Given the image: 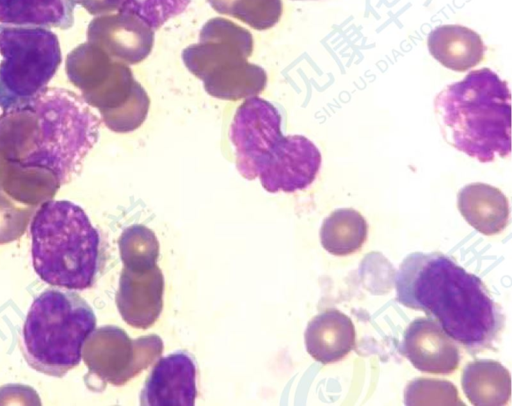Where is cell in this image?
Here are the masks:
<instances>
[{
    "instance_id": "7402d4cb",
    "label": "cell",
    "mask_w": 512,
    "mask_h": 406,
    "mask_svg": "<svg viewBox=\"0 0 512 406\" xmlns=\"http://www.w3.org/2000/svg\"><path fill=\"white\" fill-rule=\"evenodd\" d=\"M191 0H121L119 12L136 16L157 30L168 20L182 14Z\"/></svg>"
},
{
    "instance_id": "e0dca14e",
    "label": "cell",
    "mask_w": 512,
    "mask_h": 406,
    "mask_svg": "<svg viewBox=\"0 0 512 406\" xmlns=\"http://www.w3.org/2000/svg\"><path fill=\"white\" fill-rule=\"evenodd\" d=\"M458 209L475 230L484 235L502 232L509 221V203L500 189L472 183L458 193Z\"/></svg>"
},
{
    "instance_id": "5b68a950",
    "label": "cell",
    "mask_w": 512,
    "mask_h": 406,
    "mask_svg": "<svg viewBox=\"0 0 512 406\" xmlns=\"http://www.w3.org/2000/svg\"><path fill=\"white\" fill-rule=\"evenodd\" d=\"M96 327L90 305L73 290L47 289L32 302L22 329L23 355L34 370L63 377L82 358Z\"/></svg>"
},
{
    "instance_id": "d6986e66",
    "label": "cell",
    "mask_w": 512,
    "mask_h": 406,
    "mask_svg": "<svg viewBox=\"0 0 512 406\" xmlns=\"http://www.w3.org/2000/svg\"><path fill=\"white\" fill-rule=\"evenodd\" d=\"M77 2L78 0H0V23L67 29L74 23Z\"/></svg>"
},
{
    "instance_id": "9a60e30c",
    "label": "cell",
    "mask_w": 512,
    "mask_h": 406,
    "mask_svg": "<svg viewBox=\"0 0 512 406\" xmlns=\"http://www.w3.org/2000/svg\"><path fill=\"white\" fill-rule=\"evenodd\" d=\"M356 333L352 320L335 308L313 317L305 331L308 354L322 364L343 359L355 346Z\"/></svg>"
},
{
    "instance_id": "8fae6325",
    "label": "cell",
    "mask_w": 512,
    "mask_h": 406,
    "mask_svg": "<svg viewBox=\"0 0 512 406\" xmlns=\"http://www.w3.org/2000/svg\"><path fill=\"white\" fill-rule=\"evenodd\" d=\"M321 153L302 135L283 136L258 178L269 193H292L310 186L321 167Z\"/></svg>"
},
{
    "instance_id": "ba28073f",
    "label": "cell",
    "mask_w": 512,
    "mask_h": 406,
    "mask_svg": "<svg viewBox=\"0 0 512 406\" xmlns=\"http://www.w3.org/2000/svg\"><path fill=\"white\" fill-rule=\"evenodd\" d=\"M283 136L276 107L257 96L246 98L237 108L230 127L236 168L242 177L258 178Z\"/></svg>"
},
{
    "instance_id": "7c38bea8",
    "label": "cell",
    "mask_w": 512,
    "mask_h": 406,
    "mask_svg": "<svg viewBox=\"0 0 512 406\" xmlns=\"http://www.w3.org/2000/svg\"><path fill=\"white\" fill-rule=\"evenodd\" d=\"M400 351L421 372L448 375L460 363L455 341L431 318L414 319L403 334Z\"/></svg>"
},
{
    "instance_id": "8992f818",
    "label": "cell",
    "mask_w": 512,
    "mask_h": 406,
    "mask_svg": "<svg viewBox=\"0 0 512 406\" xmlns=\"http://www.w3.org/2000/svg\"><path fill=\"white\" fill-rule=\"evenodd\" d=\"M252 51L247 29L214 19L203 26L199 42L183 50L182 60L209 95L236 101L257 96L267 84L265 70L247 61Z\"/></svg>"
},
{
    "instance_id": "277c9868",
    "label": "cell",
    "mask_w": 512,
    "mask_h": 406,
    "mask_svg": "<svg viewBox=\"0 0 512 406\" xmlns=\"http://www.w3.org/2000/svg\"><path fill=\"white\" fill-rule=\"evenodd\" d=\"M29 107L36 115L38 133L19 164L48 170L59 185L69 183L98 140L100 119L84 100L64 88H47Z\"/></svg>"
},
{
    "instance_id": "5bb4252c",
    "label": "cell",
    "mask_w": 512,
    "mask_h": 406,
    "mask_svg": "<svg viewBox=\"0 0 512 406\" xmlns=\"http://www.w3.org/2000/svg\"><path fill=\"white\" fill-rule=\"evenodd\" d=\"M91 37L108 55L125 64H138L152 51L154 30L134 15L121 13L99 21Z\"/></svg>"
},
{
    "instance_id": "2e32d148",
    "label": "cell",
    "mask_w": 512,
    "mask_h": 406,
    "mask_svg": "<svg viewBox=\"0 0 512 406\" xmlns=\"http://www.w3.org/2000/svg\"><path fill=\"white\" fill-rule=\"evenodd\" d=\"M430 54L444 67L464 72L478 65L486 47L478 33L462 25H441L428 35Z\"/></svg>"
},
{
    "instance_id": "6da1fadb",
    "label": "cell",
    "mask_w": 512,
    "mask_h": 406,
    "mask_svg": "<svg viewBox=\"0 0 512 406\" xmlns=\"http://www.w3.org/2000/svg\"><path fill=\"white\" fill-rule=\"evenodd\" d=\"M396 299L423 311L468 353L492 349L505 325L482 280L441 252H412L395 277Z\"/></svg>"
},
{
    "instance_id": "9c48e42d",
    "label": "cell",
    "mask_w": 512,
    "mask_h": 406,
    "mask_svg": "<svg viewBox=\"0 0 512 406\" xmlns=\"http://www.w3.org/2000/svg\"><path fill=\"white\" fill-rule=\"evenodd\" d=\"M94 81L101 85L96 105L107 126L116 132H131L142 125L148 114L150 99L134 78L127 64L104 53L96 54Z\"/></svg>"
},
{
    "instance_id": "4fadbf2b",
    "label": "cell",
    "mask_w": 512,
    "mask_h": 406,
    "mask_svg": "<svg viewBox=\"0 0 512 406\" xmlns=\"http://www.w3.org/2000/svg\"><path fill=\"white\" fill-rule=\"evenodd\" d=\"M197 395L196 365L193 358L176 351L154 365L140 394L148 406H193Z\"/></svg>"
},
{
    "instance_id": "ac0fdd59",
    "label": "cell",
    "mask_w": 512,
    "mask_h": 406,
    "mask_svg": "<svg viewBox=\"0 0 512 406\" xmlns=\"http://www.w3.org/2000/svg\"><path fill=\"white\" fill-rule=\"evenodd\" d=\"M461 385L475 406H503L511 397L510 372L495 360H475L462 372Z\"/></svg>"
},
{
    "instance_id": "30bf717a",
    "label": "cell",
    "mask_w": 512,
    "mask_h": 406,
    "mask_svg": "<svg viewBox=\"0 0 512 406\" xmlns=\"http://www.w3.org/2000/svg\"><path fill=\"white\" fill-rule=\"evenodd\" d=\"M157 257L158 253L121 254L124 267L115 300L124 321L135 328H148L162 310L164 278Z\"/></svg>"
},
{
    "instance_id": "3957f363",
    "label": "cell",
    "mask_w": 512,
    "mask_h": 406,
    "mask_svg": "<svg viewBox=\"0 0 512 406\" xmlns=\"http://www.w3.org/2000/svg\"><path fill=\"white\" fill-rule=\"evenodd\" d=\"M33 268L45 283L90 288L98 269L100 236L85 211L69 200H49L30 224Z\"/></svg>"
},
{
    "instance_id": "44dd1931",
    "label": "cell",
    "mask_w": 512,
    "mask_h": 406,
    "mask_svg": "<svg viewBox=\"0 0 512 406\" xmlns=\"http://www.w3.org/2000/svg\"><path fill=\"white\" fill-rule=\"evenodd\" d=\"M404 403L409 406H465L452 382L433 378L410 381L404 390Z\"/></svg>"
},
{
    "instance_id": "7a4b0ae2",
    "label": "cell",
    "mask_w": 512,
    "mask_h": 406,
    "mask_svg": "<svg viewBox=\"0 0 512 406\" xmlns=\"http://www.w3.org/2000/svg\"><path fill=\"white\" fill-rule=\"evenodd\" d=\"M434 109L445 139L487 163L511 152V94L489 68L469 72L437 94Z\"/></svg>"
},
{
    "instance_id": "52a82bcc",
    "label": "cell",
    "mask_w": 512,
    "mask_h": 406,
    "mask_svg": "<svg viewBox=\"0 0 512 406\" xmlns=\"http://www.w3.org/2000/svg\"><path fill=\"white\" fill-rule=\"evenodd\" d=\"M0 107H29L61 63L58 37L49 28L0 27Z\"/></svg>"
},
{
    "instance_id": "ffe728a7",
    "label": "cell",
    "mask_w": 512,
    "mask_h": 406,
    "mask_svg": "<svg viewBox=\"0 0 512 406\" xmlns=\"http://www.w3.org/2000/svg\"><path fill=\"white\" fill-rule=\"evenodd\" d=\"M365 218L352 208H340L324 219L320 229L323 248L335 256L357 252L367 239Z\"/></svg>"
}]
</instances>
